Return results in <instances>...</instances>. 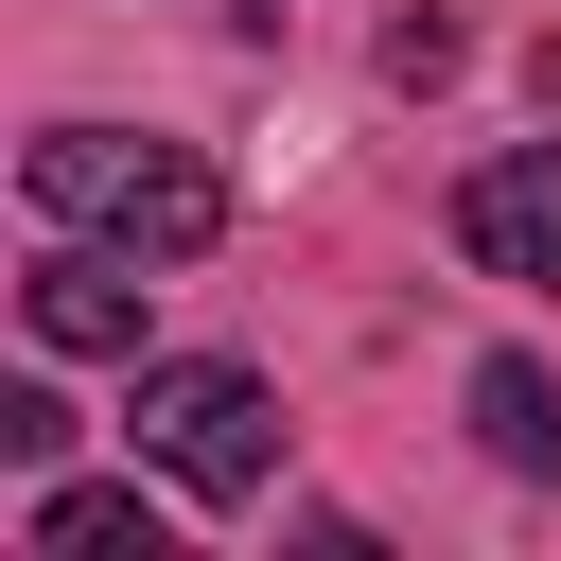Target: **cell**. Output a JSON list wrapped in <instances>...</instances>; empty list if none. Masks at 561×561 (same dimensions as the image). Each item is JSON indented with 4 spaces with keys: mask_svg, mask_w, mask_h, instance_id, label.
Instances as JSON below:
<instances>
[{
    "mask_svg": "<svg viewBox=\"0 0 561 561\" xmlns=\"http://www.w3.org/2000/svg\"><path fill=\"white\" fill-rule=\"evenodd\" d=\"M18 193H35L53 228H105V245H140V263H193V245H228V175H210L193 140H123V123H53V140L18 158Z\"/></svg>",
    "mask_w": 561,
    "mask_h": 561,
    "instance_id": "cell-1",
    "label": "cell"
},
{
    "mask_svg": "<svg viewBox=\"0 0 561 561\" xmlns=\"http://www.w3.org/2000/svg\"><path fill=\"white\" fill-rule=\"evenodd\" d=\"M123 438H140L193 508H245V491L280 473V403H263V368H210V351H140Z\"/></svg>",
    "mask_w": 561,
    "mask_h": 561,
    "instance_id": "cell-2",
    "label": "cell"
},
{
    "mask_svg": "<svg viewBox=\"0 0 561 561\" xmlns=\"http://www.w3.org/2000/svg\"><path fill=\"white\" fill-rule=\"evenodd\" d=\"M456 245H473V280H526V298H561V140H508V158H473V175H456Z\"/></svg>",
    "mask_w": 561,
    "mask_h": 561,
    "instance_id": "cell-3",
    "label": "cell"
},
{
    "mask_svg": "<svg viewBox=\"0 0 561 561\" xmlns=\"http://www.w3.org/2000/svg\"><path fill=\"white\" fill-rule=\"evenodd\" d=\"M18 316H35V351H123L140 368V245L105 263V245H53L35 280H18Z\"/></svg>",
    "mask_w": 561,
    "mask_h": 561,
    "instance_id": "cell-4",
    "label": "cell"
},
{
    "mask_svg": "<svg viewBox=\"0 0 561 561\" xmlns=\"http://www.w3.org/2000/svg\"><path fill=\"white\" fill-rule=\"evenodd\" d=\"M473 438H491V473H561V386H543V351H473Z\"/></svg>",
    "mask_w": 561,
    "mask_h": 561,
    "instance_id": "cell-5",
    "label": "cell"
},
{
    "mask_svg": "<svg viewBox=\"0 0 561 561\" xmlns=\"http://www.w3.org/2000/svg\"><path fill=\"white\" fill-rule=\"evenodd\" d=\"M123 543L175 561V526H158L140 491H35V561H123Z\"/></svg>",
    "mask_w": 561,
    "mask_h": 561,
    "instance_id": "cell-6",
    "label": "cell"
},
{
    "mask_svg": "<svg viewBox=\"0 0 561 561\" xmlns=\"http://www.w3.org/2000/svg\"><path fill=\"white\" fill-rule=\"evenodd\" d=\"M0 456L53 473V456H70V403H53V386H0Z\"/></svg>",
    "mask_w": 561,
    "mask_h": 561,
    "instance_id": "cell-7",
    "label": "cell"
}]
</instances>
